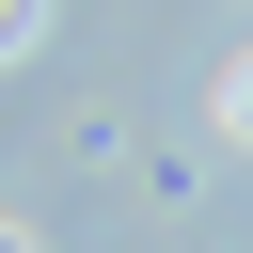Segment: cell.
I'll list each match as a JSON object with an SVG mask.
<instances>
[{"label": "cell", "mask_w": 253, "mask_h": 253, "mask_svg": "<svg viewBox=\"0 0 253 253\" xmlns=\"http://www.w3.org/2000/svg\"><path fill=\"white\" fill-rule=\"evenodd\" d=\"M16 32H32V0H0V47H16Z\"/></svg>", "instance_id": "2"}, {"label": "cell", "mask_w": 253, "mask_h": 253, "mask_svg": "<svg viewBox=\"0 0 253 253\" xmlns=\"http://www.w3.org/2000/svg\"><path fill=\"white\" fill-rule=\"evenodd\" d=\"M221 111H237V126H253V63H237V79H221Z\"/></svg>", "instance_id": "1"}]
</instances>
